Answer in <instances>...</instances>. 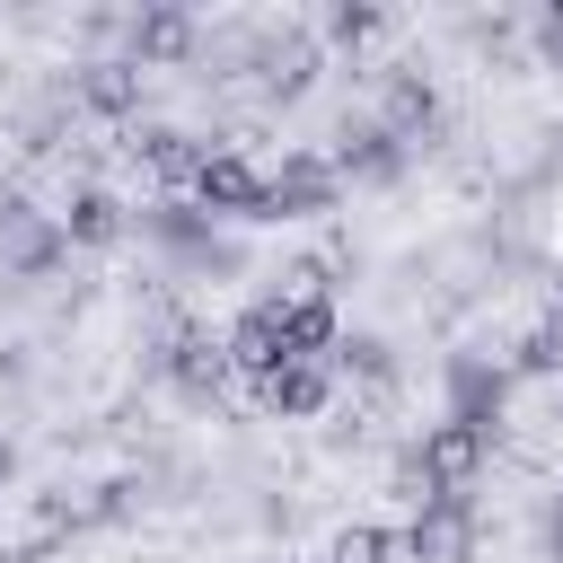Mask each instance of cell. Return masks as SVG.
<instances>
[{
    "label": "cell",
    "instance_id": "cell-12",
    "mask_svg": "<svg viewBox=\"0 0 563 563\" xmlns=\"http://www.w3.org/2000/svg\"><path fill=\"white\" fill-rule=\"evenodd\" d=\"M457 545H466V519H457V501H431L413 528H405V563H457Z\"/></svg>",
    "mask_w": 563,
    "mask_h": 563
},
{
    "label": "cell",
    "instance_id": "cell-1",
    "mask_svg": "<svg viewBox=\"0 0 563 563\" xmlns=\"http://www.w3.org/2000/svg\"><path fill=\"white\" fill-rule=\"evenodd\" d=\"M334 194H343V167L317 150H290L264 176V220H317V211H334Z\"/></svg>",
    "mask_w": 563,
    "mask_h": 563
},
{
    "label": "cell",
    "instance_id": "cell-19",
    "mask_svg": "<svg viewBox=\"0 0 563 563\" xmlns=\"http://www.w3.org/2000/svg\"><path fill=\"white\" fill-rule=\"evenodd\" d=\"M378 26H387V9H369V0H343V9H325V35H334V44H369Z\"/></svg>",
    "mask_w": 563,
    "mask_h": 563
},
{
    "label": "cell",
    "instance_id": "cell-15",
    "mask_svg": "<svg viewBox=\"0 0 563 563\" xmlns=\"http://www.w3.org/2000/svg\"><path fill=\"white\" fill-rule=\"evenodd\" d=\"M62 238H70V246H114V238H123V202H114V194H97V185H88V194H70Z\"/></svg>",
    "mask_w": 563,
    "mask_h": 563
},
{
    "label": "cell",
    "instance_id": "cell-18",
    "mask_svg": "<svg viewBox=\"0 0 563 563\" xmlns=\"http://www.w3.org/2000/svg\"><path fill=\"white\" fill-rule=\"evenodd\" d=\"M387 554H396V537H387V528H369V519L325 537V563H387Z\"/></svg>",
    "mask_w": 563,
    "mask_h": 563
},
{
    "label": "cell",
    "instance_id": "cell-9",
    "mask_svg": "<svg viewBox=\"0 0 563 563\" xmlns=\"http://www.w3.org/2000/svg\"><path fill=\"white\" fill-rule=\"evenodd\" d=\"M132 158L158 176V185H185L194 194V176H202V158H211V141H194V132H167V123H150L141 141H132Z\"/></svg>",
    "mask_w": 563,
    "mask_h": 563
},
{
    "label": "cell",
    "instance_id": "cell-14",
    "mask_svg": "<svg viewBox=\"0 0 563 563\" xmlns=\"http://www.w3.org/2000/svg\"><path fill=\"white\" fill-rule=\"evenodd\" d=\"M255 70H264L273 97H299V88L317 79V44H308V35H273V44L255 53Z\"/></svg>",
    "mask_w": 563,
    "mask_h": 563
},
{
    "label": "cell",
    "instance_id": "cell-17",
    "mask_svg": "<svg viewBox=\"0 0 563 563\" xmlns=\"http://www.w3.org/2000/svg\"><path fill=\"white\" fill-rule=\"evenodd\" d=\"M334 378L387 387V378H396V361H387V343H378V334H352V343H334Z\"/></svg>",
    "mask_w": 563,
    "mask_h": 563
},
{
    "label": "cell",
    "instance_id": "cell-6",
    "mask_svg": "<svg viewBox=\"0 0 563 563\" xmlns=\"http://www.w3.org/2000/svg\"><path fill=\"white\" fill-rule=\"evenodd\" d=\"M255 405H264L273 422H308V413H325V405H334V361H282L273 378H255Z\"/></svg>",
    "mask_w": 563,
    "mask_h": 563
},
{
    "label": "cell",
    "instance_id": "cell-7",
    "mask_svg": "<svg viewBox=\"0 0 563 563\" xmlns=\"http://www.w3.org/2000/svg\"><path fill=\"white\" fill-rule=\"evenodd\" d=\"M62 220H35L26 202H0V264L18 273V282H44L53 264H62Z\"/></svg>",
    "mask_w": 563,
    "mask_h": 563
},
{
    "label": "cell",
    "instance_id": "cell-5",
    "mask_svg": "<svg viewBox=\"0 0 563 563\" xmlns=\"http://www.w3.org/2000/svg\"><path fill=\"white\" fill-rule=\"evenodd\" d=\"M167 378H176V396L185 405H220L229 396V334H176L167 343Z\"/></svg>",
    "mask_w": 563,
    "mask_h": 563
},
{
    "label": "cell",
    "instance_id": "cell-8",
    "mask_svg": "<svg viewBox=\"0 0 563 563\" xmlns=\"http://www.w3.org/2000/svg\"><path fill=\"white\" fill-rule=\"evenodd\" d=\"M123 35H132V62H141V70L194 62V18H185V9H141V18L123 26Z\"/></svg>",
    "mask_w": 563,
    "mask_h": 563
},
{
    "label": "cell",
    "instance_id": "cell-20",
    "mask_svg": "<svg viewBox=\"0 0 563 563\" xmlns=\"http://www.w3.org/2000/svg\"><path fill=\"white\" fill-rule=\"evenodd\" d=\"M9 475H18V457H9V440H0V484H9Z\"/></svg>",
    "mask_w": 563,
    "mask_h": 563
},
{
    "label": "cell",
    "instance_id": "cell-21",
    "mask_svg": "<svg viewBox=\"0 0 563 563\" xmlns=\"http://www.w3.org/2000/svg\"><path fill=\"white\" fill-rule=\"evenodd\" d=\"M545 537H554V554H563V501H554V528H545Z\"/></svg>",
    "mask_w": 563,
    "mask_h": 563
},
{
    "label": "cell",
    "instance_id": "cell-22",
    "mask_svg": "<svg viewBox=\"0 0 563 563\" xmlns=\"http://www.w3.org/2000/svg\"><path fill=\"white\" fill-rule=\"evenodd\" d=\"M554 422H563V413H554Z\"/></svg>",
    "mask_w": 563,
    "mask_h": 563
},
{
    "label": "cell",
    "instance_id": "cell-16",
    "mask_svg": "<svg viewBox=\"0 0 563 563\" xmlns=\"http://www.w3.org/2000/svg\"><path fill=\"white\" fill-rule=\"evenodd\" d=\"M396 167H405V141H387L378 123H361V132L343 123V176H369V185H387Z\"/></svg>",
    "mask_w": 563,
    "mask_h": 563
},
{
    "label": "cell",
    "instance_id": "cell-4",
    "mask_svg": "<svg viewBox=\"0 0 563 563\" xmlns=\"http://www.w3.org/2000/svg\"><path fill=\"white\" fill-rule=\"evenodd\" d=\"M282 361H299V352H290V317H282V299L238 308V325H229V369L255 387V378H273Z\"/></svg>",
    "mask_w": 563,
    "mask_h": 563
},
{
    "label": "cell",
    "instance_id": "cell-11",
    "mask_svg": "<svg viewBox=\"0 0 563 563\" xmlns=\"http://www.w3.org/2000/svg\"><path fill=\"white\" fill-rule=\"evenodd\" d=\"M431 114H440L431 79H422V70H396V79H387V114H378V132H387V141H413V132H431Z\"/></svg>",
    "mask_w": 563,
    "mask_h": 563
},
{
    "label": "cell",
    "instance_id": "cell-3",
    "mask_svg": "<svg viewBox=\"0 0 563 563\" xmlns=\"http://www.w3.org/2000/svg\"><path fill=\"white\" fill-rule=\"evenodd\" d=\"M194 211H211V220H264V167L238 158V150H211L202 176H194Z\"/></svg>",
    "mask_w": 563,
    "mask_h": 563
},
{
    "label": "cell",
    "instance_id": "cell-13",
    "mask_svg": "<svg viewBox=\"0 0 563 563\" xmlns=\"http://www.w3.org/2000/svg\"><path fill=\"white\" fill-rule=\"evenodd\" d=\"M79 106L132 114V106H141V62H79Z\"/></svg>",
    "mask_w": 563,
    "mask_h": 563
},
{
    "label": "cell",
    "instance_id": "cell-2",
    "mask_svg": "<svg viewBox=\"0 0 563 563\" xmlns=\"http://www.w3.org/2000/svg\"><path fill=\"white\" fill-rule=\"evenodd\" d=\"M484 449H493V440H484L475 422H449V413H440V422L422 431V449H413V466L431 475V493H440V501H457V493H466V484L484 475Z\"/></svg>",
    "mask_w": 563,
    "mask_h": 563
},
{
    "label": "cell",
    "instance_id": "cell-10",
    "mask_svg": "<svg viewBox=\"0 0 563 563\" xmlns=\"http://www.w3.org/2000/svg\"><path fill=\"white\" fill-rule=\"evenodd\" d=\"M449 387H457V405H449V422H475V431L493 440V413H501V396H510V378H501V369H484V361H457V369H449Z\"/></svg>",
    "mask_w": 563,
    "mask_h": 563
}]
</instances>
